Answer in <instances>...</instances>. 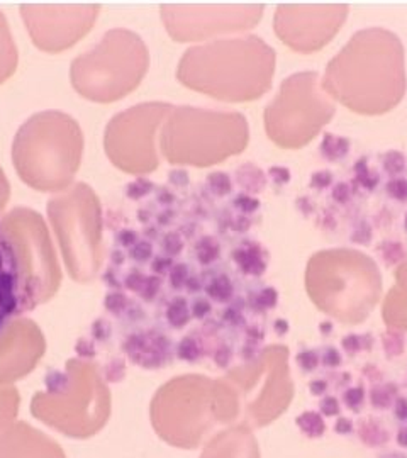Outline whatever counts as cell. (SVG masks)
Masks as SVG:
<instances>
[{
    "label": "cell",
    "instance_id": "d4e9b609",
    "mask_svg": "<svg viewBox=\"0 0 407 458\" xmlns=\"http://www.w3.org/2000/svg\"><path fill=\"white\" fill-rule=\"evenodd\" d=\"M392 291L401 297H404V299H407V258L401 263V267H399L397 285L392 289Z\"/></svg>",
    "mask_w": 407,
    "mask_h": 458
},
{
    "label": "cell",
    "instance_id": "f1b7e54d",
    "mask_svg": "<svg viewBox=\"0 0 407 458\" xmlns=\"http://www.w3.org/2000/svg\"><path fill=\"white\" fill-rule=\"evenodd\" d=\"M297 361L304 370H314L317 365V355L313 352H302L301 355H297Z\"/></svg>",
    "mask_w": 407,
    "mask_h": 458
},
{
    "label": "cell",
    "instance_id": "5bb4252c",
    "mask_svg": "<svg viewBox=\"0 0 407 458\" xmlns=\"http://www.w3.org/2000/svg\"><path fill=\"white\" fill-rule=\"evenodd\" d=\"M26 280L14 244L0 224V333L15 314L29 309Z\"/></svg>",
    "mask_w": 407,
    "mask_h": 458
},
{
    "label": "cell",
    "instance_id": "d6a6232c",
    "mask_svg": "<svg viewBox=\"0 0 407 458\" xmlns=\"http://www.w3.org/2000/svg\"><path fill=\"white\" fill-rule=\"evenodd\" d=\"M351 188L346 186V183H338L333 190V197L338 200V202H346L350 199Z\"/></svg>",
    "mask_w": 407,
    "mask_h": 458
},
{
    "label": "cell",
    "instance_id": "ac0fdd59",
    "mask_svg": "<svg viewBox=\"0 0 407 458\" xmlns=\"http://www.w3.org/2000/svg\"><path fill=\"white\" fill-rule=\"evenodd\" d=\"M297 424H299V428H301L302 431H304L306 435L310 438L321 436L326 429V424H324V421H322V417L316 415V412H310V411L299 416Z\"/></svg>",
    "mask_w": 407,
    "mask_h": 458
},
{
    "label": "cell",
    "instance_id": "4dcf8cb0",
    "mask_svg": "<svg viewBox=\"0 0 407 458\" xmlns=\"http://www.w3.org/2000/svg\"><path fill=\"white\" fill-rule=\"evenodd\" d=\"M346 403H348L350 408H358L363 401V391L362 389H350L345 396Z\"/></svg>",
    "mask_w": 407,
    "mask_h": 458
},
{
    "label": "cell",
    "instance_id": "8992f818",
    "mask_svg": "<svg viewBox=\"0 0 407 458\" xmlns=\"http://www.w3.org/2000/svg\"><path fill=\"white\" fill-rule=\"evenodd\" d=\"M148 68V51L138 34L114 29L71 67L78 94L97 102H110L129 94Z\"/></svg>",
    "mask_w": 407,
    "mask_h": 458
},
{
    "label": "cell",
    "instance_id": "e575fe53",
    "mask_svg": "<svg viewBox=\"0 0 407 458\" xmlns=\"http://www.w3.org/2000/svg\"><path fill=\"white\" fill-rule=\"evenodd\" d=\"M394 412H396V416L399 419H407V399H397L396 405H394Z\"/></svg>",
    "mask_w": 407,
    "mask_h": 458
},
{
    "label": "cell",
    "instance_id": "ffe728a7",
    "mask_svg": "<svg viewBox=\"0 0 407 458\" xmlns=\"http://www.w3.org/2000/svg\"><path fill=\"white\" fill-rule=\"evenodd\" d=\"M362 440L365 441V443H370L372 447H375V445L385 443L387 433L382 429L380 424L370 421V423L362 424Z\"/></svg>",
    "mask_w": 407,
    "mask_h": 458
},
{
    "label": "cell",
    "instance_id": "d590c367",
    "mask_svg": "<svg viewBox=\"0 0 407 458\" xmlns=\"http://www.w3.org/2000/svg\"><path fill=\"white\" fill-rule=\"evenodd\" d=\"M339 361H341V356L338 355L336 349L329 348L328 352H326V355H324V365H329V367H334V365H338Z\"/></svg>",
    "mask_w": 407,
    "mask_h": 458
},
{
    "label": "cell",
    "instance_id": "484cf974",
    "mask_svg": "<svg viewBox=\"0 0 407 458\" xmlns=\"http://www.w3.org/2000/svg\"><path fill=\"white\" fill-rule=\"evenodd\" d=\"M392 401V391L390 387H380L373 389L372 391V403L377 405V408H387Z\"/></svg>",
    "mask_w": 407,
    "mask_h": 458
},
{
    "label": "cell",
    "instance_id": "6da1fadb",
    "mask_svg": "<svg viewBox=\"0 0 407 458\" xmlns=\"http://www.w3.org/2000/svg\"><path fill=\"white\" fill-rule=\"evenodd\" d=\"M321 85L331 99L362 114L396 107L406 92L404 50L387 29H363L329 62Z\"/></svg>",
    "mask_w": 407,
    "mask_h": 458
},
{
    "label": "cell",
    "instance_id": "603a6c76",
    "mask_svg": "<svg viewBox=\"0 0 407 458\" xmlns=\"http://www.w3.org/2000/svg\"><path fill=\"white\" fill-rule=\"evenodd\" d=\"M384 347L389 355H401L402 348H404V338L396 331L385 333L384 336Z\"/></svg>",
    "mask_w": 407,
    "mask_h": 458
},
{
    "label": "cell",
    "instance_id": "52a82bcc",
    "mask_svg": "<svg viewBox=\"0 0 407 458\" xmlns=\"http://www.w3.org/2000/svg\"><path fill=\"white\" fill-rule=\"evenodd\" d=\"M333 114V100L317 74L302 71L282 83L278 95L265 111V127L269 138L282 148H302Z\"/></svg>",
    "mask_w": 407,
    "mask_h": 458
},
{
    "label": "cell",
    "instance_id": "b9f144b4",
    "mask_svg": "<svg viewBox=\"0 0 407 458\" xmlns=\"http://www.w3.org/2000/svg\"><path fill=\"white\" fill-rule=\"evenodd\" d=\"M406 229H407V214H406Z\"/></svg>",
    "mask_w": 407,
    "mask_h": 458
},
{
    "label": "cell",
    "instance_id": "cb8c5ba5",
    "mask_svg": "<svg viewBox=\"0 0 407 458\" xmlns=\"http://www.w3.org/2000/svg\"><path fill=\"white\" fill-rule=\"evenodd\" d=\"M387 190H389L390 197H394V199L407 200V180L394 176V179L387 183Z\"/></svg>",
    "mask_w": 407,
    "mask_h": 458
},
{
    "label": "cell",
    "instance_id": "5b68a950",
    "mask_svg": "<svg viewBox=\"0 0 407 458\" xmlns=\"http://www.w3.org/2000/svg\"><path fill=\"white\" fill-rule=\"evenodd\" d=\"M248 143V124L238 112L171 109L159 132L163 155L171 163H219L243 151Z\"/></svg>",
    "mask_w": 407,
    "mask_h": 458
},
{
    "label": "cell",
    "instance_id": "8fae6325",
    "mask_svg": "<svg viewBox=\"0 0 407 458\" xmlns=\"http://www.w3.org/2000/svg\"><path fill=\"white\" fill-rule=\"evenodd\" d=\"M346 15L345 4H282L275 14V31L290 48L310 53L333 39Z\"/></svg>",
    "mask_w": 407,
    "mask_h": 458
},
{
    "label": "cell",
    "instance_id": "ba28073f",
    "mask_svg": "<svg viewBox=\"0 0 407 458\" xmlns=\"http://www.w3.org/2000/svg\"><path fill=\"white\" fill-rule=\"evenodd\" d=\"M169 104H143L115 116L106 131V150L113 162L131 174L157 168V139L169 118Z\"/></svg>",
    "mask_w": 407,
    "mask_h": 458
},
{
    "label": "cell",
    "instance_id": "1f68e13d",
    "mask_svg": "<svg viewBox=\"0 0 407 458\" xmlns=\"http://www.w3.org/2000/svg\"><path fill=\"white\" fill-rule=\"evenodd\" d=\"M321 408H322V412H324L326 416H334V415H338V411H339V404L334 397H326V399L322 401Z\"/></svg>",
    "mask_w": 407,
    "mask_h": 458
},
{
    "label": "cell",
    "instance_id": "9c48e42d",
    "mask_svg": "<svg viewBox=\"0 0 407 458\" xmlns=\"http://www.w3.org/2000/svg\"><path fill=\"white\" fill-rule=\"evenodd\" d=\"M50 219L68 262L101 255V209L85 183H75L50 200Z\"/></svg>",
    "mask_w": 407,
    "mask_h": 458
},
{
    "label": "cell",
    "instance_id": "f546056e",
    "mask_svg": "<svg viewBox=\"0 0 407 458\" xmlns=\"http://www.w3.org/2000/svg\"><path fill=\"white\" fill-rule=\"evenodd\" d=\"M270 176L277 183H287L290 180V170L285 167H271Z\"/></svg>",
    "mask_w": 407,
    "mask_h": 458
},
{
    "label": "cell",
    "instance_id": "277c9868",
    "mask_svg": "<svg viewBox=\"0 0 407 458\" xmlns=\"http://www.w3.org/2000/svg\"><path fill=\"white\" fill-rule=\"evenodd\" d=\"M310 299L328 314L357 324L372 312L382 291L377 265L355 250H328L307 267Z\"/></svg>",
    "mask_w": 407,
    "mask_h": 458
},
{
    "label": "cell",
    "instance_id": "2e32d148",
    "mask_svg": "<svg viewBox=\"0 0 407 458\" xmlns=\"http://www.w3.org/2000/svg\"><path fill=\"white\" fill-rule=\"evenodd\" d=\"M234 258L241 267V270L250 275H260L265 270V260H263L260 248L251 244V247H243L234 253Z\"/></svg>",
    "mask_w": 407,
    "mask_h": 458
},
{
    "label": "cell",
    "instance_id": "74e56055",
    "mask_svg": "<svg viewBox=\"0 0 407 458\" xmlns=\"http://www.w3.org/2000/svg\"><path fill=\"white\" fill-rule=\"evenodd\" d=\"M336 429H338V433L339 431H341V433H348V431H351V424L346 419H339L338 424H336Z\"/></svg>",
    "mask_w": 407,
    "mask_h": 458
},
{
    "label": "cell",
    "instance_id": "ab89813d",
    "mask_svg": "<svg viewBox=\"0 0 407 458\" xmlns=\"http://www.w3.org/2000/svg\"><path fill=\"white\" fill-rule=\"evenodd\" d=\"M397 441L399 445H402V447H407V428L401 429V433H399L397 436Z\"/></svg>",
    "mask_w": 407,
    "mask_h": 458
},
{
    "label": "cell",
    "instance_id": "7a4b0ae2",
    "mask_svg": "<svg viewBox=\"0 0 407 458\" xmlns=\"http://www.w3.org/2000/svg\"><path fill=\"white\" fill-rule=\"evenodd\" d=\"M273 70V50L248 36L189 50L178 67V80L215 99L251 100L269 90Z\"/></svg>",
    "mask_w": 407,
    "mask_h": 458
},
{
    "label": "cell",
    "instance_id": "f35d334b",
    "mask_svg": "<svg viewBox=\"0 0 407 458\" xmlns=\"http://www.w3.org/2000/svg\"><path fill=\"white\" fill-rule=\"evenodd\" d=\"M310 389H313L314 394H321L326 389V384L324 382H314V384H310Z\"/></svg>",
    "mask_w": 407,
    "mask_h": 458
},
{
    "label": "cell",
    "instance_id": "e0dca14e",
    "mask_svg": "<svg viewBox=\"0 0 407 458\" xmlns=\"http://www.w3.org/2000/svg\"><path fill=\"white\" fill-rule=\"evenodd\" d=\"M321 151L331 162H336V160L346 156V153L350 151V141L346 138H343V136H334L328 132L322 138Z\"/></svg>",
    "mask_w": 407,
    "mask_h": 458
},
{
    "label": "cell",
    "instance_id": "d6986e66",
    "mask_svg": "<svg viewBox=\"0 0 407 458\" xmlns=\"http://www.w3.org/2000/svg\"><path fill=\"white\" fill-rule=\"evenodd\" d=\"M378 250L382 251V258L385 260L387 265H399L407 258L404 244L399 241H387Z\"/></svg>",
    "mask_w": 407,
    "mask_h": 458
},
{
    "label": "cell",
    "instance_id": "83f0119b",
    "mask_svg": "<svg viewBox=\"0 0 407 458\" xmlns=\"http://www.w3.org/2000/svg\"><path fill=\"white\" fill-rule=\"evenodd\" d=\"M9 195H10L9 180H7V176L3 175V170L0 168V214H2L3 207L7 206V202H9Z\"/></svg>",
    "mask_w": 407,
    "mask_h": 458
},
{
    "label": "cell",
    "instance_id": "4316f807",
    "mask_svg": "<svg viewBox=\"0 0 407 458\" xmlns=\"http://www.w3.org/2000/svg\"><path fill=\"white\" fill-rule=\"evenodd\" d=\"M333 183V174L328 170H321V172H316L313 176H310V186L314 188H317V190H321V188H326L328 186Z\"/></svg>",
    "mask_w": 407,
    "mask_h": 458
},
{
    "label": "cell",
    "instance_id": "60d3db41",
    "mask_svg": "<svg viewBox=\"0 0 407 458\" xmlns=\"http://www.w3.org/2000/svg\"><path fill=\"white\" fill-rule=\"evenodd\" d=\"M384 458H407V457H402V455H396V453H394V455H389V457H384Z\"/></svg>",
    "mask_w": 407,
    "mask_h": 458
},
{
    "label": "cell",
    "instance_id": "4fadbf2b",
    "mask_svg": "<svg viewBox=\"0 0 407 458\" xmlns=\"http://www.w3.org/2000/svg\"><path fill=\"white\" fill-rule=\"evenodd\" d=\"M6 233L14 244L15 253H17L19 263H21L24 280H26L27 297H29V305H33L39 300L38 292V279H36V270L39 263L57 267L55 260V251L51 248V238L48 235V229L39 218L38 212L31 209H14L9 214L2 216L0 219Z\"/></svg>",
    "mask_w": 407,
    "mask_h": 458
},
{
    "label": "cell",
    "instance_id": "836d02e7",
    "mask_svg": "<svg viewBox=\"0 0 407 458\" xmlns=\"http://www.w3.org/2000/svg\"><path fill=\"white\" fill-rule=\"evenodd\" d=\"M258 300L265 305V307H269V305H273L277 303V292L273 291V289H265V291L262 292L260 297H258Z\"/></svg>",
    "mask_w": 407,
    "mask_h": 458
},
{
    "label": "cell",
    "instance_id": "44dd1931",
    "mask_svg": "<svg viewBox=\"0 0 407 458\" xmlns=\"http://www.w3.org/2000/svg\"><path fill=\"white\" fill-rule=\"evenodd\" d=\"M406 168V158L401 151H389L384 156V170L390 175L402 174Z\"/></svg>",
    "mask_w": 407,
    "mask_h": 458
},
{
    "label": "cell",
    "instance_id": "7c38bea8",
    "mask_svg": "<svg viewBox=\"0 0 407 458\" xmlns=\"http://www.w3.org/2000/svg\"><path fill=\"white\" fill-rule=\"evenodd\" d=\"M22 18L29 29L33 41L43 50L58 53L63 48L78 41L92 27L97 18L99 6L78 4V6H21Z\"/></svg>",
    "mask_w": 407,
    "mask_h": 458
},
{
    "label": "cell",
    "instance_id": "3957f363",
    "mask_svg": "<svg viewBox=\"0 0 407 458\" xmlns=\"http://www.w3.org/2000/svg\"><path fill=\"white\" fill-rule=\"evenodd\" d=\"M83 136L77 120L63 112L36 114L19 130L12 146L17 174L41 192H63L80 167Z\"/></svg>",
    "mask_w": 407,
    "mask_h": 458
},
{
    "label": "cell",
    "instance_id": "30bf717a",
    "mask_svg": "<svg viewBox=\"0 0 407 458\" xmlns=\"http://www.w3.org/2000/svg\"><path fill=\"white\" fill-rule=\"evenodd\" d=\"M262 4L239 6H201V4H166L162 15L169 33L177 41L209 39L210 36L227 31H241L253 27L260 21Z\"/></svg>",
    "mask_w": 407,
    "mask_h": 458
},
{
    "label": "cell",
    "instance_id": "9a60e30c",
    "mask_svg": "<svg viewBox=\"0 0 407 458\" xmlns=\"http://www.w3.org/2000/svg\"><path fill=\"white\" fill-rule=\"evenodd\" d=\"M15 65H17V50L6 15L0 12V83L6 82L14 74Z\"/></svg>",
    "mask_w": 407,
    "mask_h": 458
},
{
    "label": "cell",
    "instance_id": "7402d4cb",
    "mask_svg": "<svg viewBox=\"0 0 407 458\" xmlns=\"http://www.w3.org/2000/svg\"><path fill=\"white\" fill-rule=\"evenodd\" d=\"M355 172H357V180L362 183L363 187L373 188L375 186H377L378 175L373 174V172H370L369 167H366V163L363 162V160L355 165Z\"/></svg>",
    "mask_w": 407,
    "mask_h": 458
},
{
    "label": "cell",
    "instance_id": "8d00e7d4",
    "mask_svg": "<svg viewBox=\"0 0 407 458\" xmlns=\"http://www.w3.org/2000/svg\"><path fill=\"white\" fill-rule=\"evenodd\" d=\"M343 347H345L346 349H348L350 353H353V352H357L358 348H360V341H358L357 336L350 335L348 338L343 340Z\"/></svg>",
    "mask_w": 407,
    "mask_h": 458
}]
</instances>
